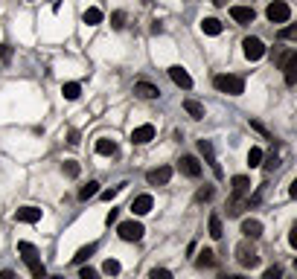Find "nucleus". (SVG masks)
I'll use <instances>...</instances> for the list:
<instances>
[{"mask_svg": "<svg viewBox=\"0 0 297 279\" xmlns=\"http://www.w3.org/2000/svg\"><path fill=\"white\" fill-rule=\"evenodd\" d=\"M18 253L24 256V262H27V268H29V273H32V279H47V268H44V262H41V256H38L35 244L18 242Z\"/></svg>", "mask_w": 297, "mask_h": 279, "instance_id": "1", "label": "nucleus"}, {"mask_svg": "<svg viewBox=\"0 0 297 279\" xmlns=\"http://www.w3.org/2000/svg\"><path fill=\"white\" fill-rule=\"evenodd\" d=\"M213 84H216V90H222L227 96H242L245 93V79L242 76H233V73H219V76H213Z\"/></svg>", "mask_w": 297, "mask_h": 279, "instance_id": "2", "label": "nucleus"}, {"mask_svg": "<svg viewBox=\"0 0 297 279\" xmlns=\"http://www.w3.org/2000/svg\"><path fill=\"white\" fill-rule=\"evenodd\" d=\"M265 18H268L271 24H288V20H291V6H288L286 0H274V3H268V9H265Z\"/></svg>", "mask_w": 297, "mask_h": 279, "instance_id": "3", "label": "nucleus"}, {"mask_svg": "<svg viewBox=\"0 0 297 279\" xmlns=\"http://www.w3.org/2000/svg\"><path fill=\"white\" fill-rule=\"evenodd\" d=\"M236 259H239L242 268H256L260 265V253H256V247L251 242H242V244H236Z\"/></svg>", "mask_w": 297, "mask_h": 279, "instance_id": "4", "label": "nucleus"}, {"mask_svg": "<svg viewBox=\"0 0 297 279\" xmlns=\"http://www.w3.org/2000/svg\"><path fill=\"white\" fill-rule=\"evenodd\" d=\"M117 233H120L123 242H140L143 233H146V227L140 224V221H123V224L117 227Z\"/></svg>", "mask_w": 297, "mask_h": 279, "instance_id": "5", "label": "nucleus"}, {"mask_svg": "<svg viewBox=\"0 0 297 279\" xmlns=\"http://www.w3.org/2000/svg\"><path fill=\"white\" fill-rule=\"evenodd\" d=\"M198 152H201L204 163H210V169H213V175H216V178H225V171H222V166H219L216 152H213V143H210V140H198Z\"/></svg>", "mask_w": 297, "mask_h": 279, "instance_id": "6", "label": "nucleus"}, {"mask_svg": "<svg viewBox=\"0 0 297 279\" xmlns=\"http://www.w3.org/2000/svg\"><path fill=\"white\" fill-rule=\"evenodd\" d=\"M242 53L248 61H260L262 55H265V44H262L260 38H245L242 41Z\"/></svg>", "mask_w": 297, "mask_h": 279, "instance_id": "7", "label": "nucleus"}, {"mask_svg": "<svg viewBox=\"0 0 297 279\" xmlns=\"http://www.w3.org/2000/svg\"><path fill=\"white\" fill-rule=\"evenodd\" d=\"M154 140V125L152 122H146V125H137L134 131H131V143L134 145H146Z\"/></svg>", "mask_w": 297, "mask_h": 279, "instance_id": "8", "label": "nucleus"}, {"mask_svg": "<svg viewBox=\"0 0 297 279\" xmlns=\"http://www.w3.org/2000/svg\"><path fill=\"white\" fill-rule=\"evenodd\" d=\"M41 216H44L41 207H21L18 212H15V221H21V224H35V221H41Z\"/></svg>", "mask_w": 297, "mask_h": 279, "instance_id": "9", "label": "nucleus"}, {"mask_svg": "<svg viewBox=\"0 0 297 279\" xmlns=\"http://www.w3.org/2000/svg\"><path fill=\"white\" fill-rule=\"evenodd\" d=\"M169 79L175 81L178 88H184V90L192 88V76H189V73L181 67V64H172V67H169Z\"/></svg>", "mask_w": 297, "mask_h": 279, "instance_id": "10", "label": "nucleus"}, {"mask_svg": "<svg viewBox=\"0 0 297 279\" xmlns=\"http://www.w3.org/2000/svg\"><path fill=\"white\" fill-rule=\"evenodd\" d=\"M149 180V186H163V183H169L172 180V166H161V169H152L146 175Z\"/></svg>", "mask_w": 297, "mask_h": 279, "instance_id": "11", "label": "nucleus"}, {"mask_svg": "<svg viewBox=\"0 0 297 279\" xmlns=\"http://www.w3.org/2000/svg\"><path fill=\"white\" fill-rule=\"evenodd\" d=\"M152 207H154V198H152V195H137V198L131 201V212H134V216H149V212H152Z\"/></svg>", "mask_w": 297, "mask_h": 279, "instance_id": "12", "label": "nucleus"}, {"mask_svg": "<svg viewBox=\"0 0 297 279\" xmlns=\"http://www.w3.org/2000/svg\"><path fill=\"white\" fill-rule=\"evenodd\" d=\"M230 18L236 20V24H253V18H256V12L251 9V6H230Z\"/></svg>", "mask_w": 297, "mask_h": 279, "instance_id": "13", "label": "nucleus"}, {"mask_svg": "<svg viewBox=\"0 0 297 279\" xmlns=\"http://www.w3.org/2000/svg\"><path fill=\"white\" fill-rule=\"evenodd\" d=\"M230 189H233V198H245L251 192V178H245V175L230 178Z\"/></svg>", "mask_w": 297, "mask_h": 279, "instance_id": "14", "label": "nucleus"}, {"mask_svg": "<svg viewBox=\"0 0 297 279\" xmlns=\"http://www.w3.org/2000/svg\"><path fill=\"white\" fill-rule=\"evenodd\" d=\"M134 93L140 99H157V96H161L157 84H152V81H134Z\"/></svg>", "mask_w": 297, "mask_h": 279, "instance_id": "15", "label": "nucleus"}, {"mask_svg": "<svg viewBox=\"0 0 297 279\" xmlns=\"http://www.w3.org/2000/svg\"><path fill=\"white\" fill-rule=\"evenodd\" d=\"M178 166H181V171H184L187 178H198V175H201V163H198L195 157H189V154H184V157H181Z\"/></svg>", "mask_w": 297, "mask_h": 279, "instance_id": "16", "label": "nucleus"}, {"mask_svg": "<svg viewBox=\"0 0 297 279\" xmlns=\"http://www.w3.org/2000/svg\"><path fill=\"white\" fill-rule=\"evenodd\" d=\"M242 233L248 235V239H260V235H262V221H256V218H245V221H242Z\"/></svg>", "mask_w": 297, "mask_h": 279, "instance_id": "17", "label": "nucleus"}, {"mask_svg": "<svg viewBox=\"0 0 297 279\" xmlns=\"http://www.w3.org/2000/svg\"><path fill=\"white\" fill-rule=\"evenodd\" d=\"M96 154H102V157L117 154V143H114V140H108V137H99V140H96Z\"/></svg>", "mask_w": 297, "mask_h": 279, "instance_id": "18", "label": "nucleus"}, {"mask_svg": "<svg viewBox=\"0 0 297 279\" xmlns=\"http://www.w3.org/2000/svg\"><path fill=\"white\" fill-rule=\"evenodd\" d=\"M207 227H210V235H213V239H222V235H225V227H222V216H219V212H210Z\"/></svg>", "mask_w": 297, "mask_h": 279, "instance_id": "19", "label": "nucleus"}, {"mask_svg": "<svg viewBox=\"0 0 297 279\" xmlns=\"http://www.w3.org/2000/svg\"><path fill=\"white\" fill-rule=\"evenodd\" d=\"M184 111H187L192 119H204V105L195 99H184Z\"/></svg>", "mask_w": 297, "mask_h": 279, "instance_id": "20", "label": "nucleus"}, {"mask_svg": "<svg viewBox=\"0 0 297 279\" xmlns=\"http://www.w3.org/2000/svg\"><path fill=\"white\" fill-rule=\"evenodd\" d=\"M93 253H96V244H93V242L85 244V247H79V253L73 256V265H85V262H88L90 256H93Z\"/></svg>", "mask_w": 297, "mask_h": 279, "instance_id": "21", "label": "nucleus"}, {"mask_svg": "<svg viewBox=\"0 0 297 279\" xmlns=\"http://www.w3.org/2000/svg\"><path fill=\"white\" fill-rule=\"evenodd\" d=\"M201 32H204V35H219V32H222V20L204 18V20H201Z\"/></svg>", "mask_w": 297, "mask_h": 279, "instance_id": "22", "label": "nucleus"}, {"mask_svg": "<svg viewBox=\"0 0 297 279\" xmlns=\"http://www.w3.org/2000/svg\"><path fill=\"white\" fill-rule=\"evenodd\" d=\"M195 265H198V268H213V265H216V253H213V250H207V247H204V250L198 253Z\"/></svg>", "mask_w": 297, "mask_h": 279, "instance_id": "23", "label": "nucleus"}, {"mask_svg": "<svg viewBox=\"0 0 297 279\" xmlns=\"http://www.w3.org/2000/svg\"><path fill=\"white\" fill-rule=\"evenodd\" d=\"M62 93H64V99H79V93H82V84L79 81H67V84H62Z\"/></svg>", "mask_w": 297, "mask_h": 279, "instance_id": "24", "label": "nucleus"}, {"mask_svg": "<svg viewBox=\"0 0 297 279\" xmlns=\"http://www.w3.org/2000/svg\"><path fill=\"white\" fill-rule=\"evenodd\" d=\"M99 195V183L96 180H90L88 186H82L79 189V201H90V198H96Z\"/></svg>", "mask_w": 297, "mask_h": 279, "instance_id": "25", "label": "nucleus"}, {"mask_svg": "<svg viewBox=\"0 0 297 279\" xmlns=\"http://www.w3.org/2000/svg\"><path fill=\"white\" fill-rule=\"evenodd\" d=\"M82 20H85L88 27H96V24H102V12H99L96 6H90V9L82 15Z\"/></svg>", "mask_w": 297, "mask_h": 279, "instance_id": "26", "label": "nucleus"}, {"mask_svg": "<svg viewBox=\"0 0 297 279\" xmlns=\"http://www.w3.org/2000/svg\"><path fill=\"white\" fill-rule=\"evenodd\" d=\"M102 270H105L108 276H117L120 270H123V265H120L117 259H105V265H102Z\"/></svg>", "mask_w": 297, "mask_h": 279, "instance_id": "27", "label": "nucleus"}, {"mask_svg": "<svg viewBox=\"0 0 297 279\" xmlns=\"http://www.w3.org/2000/svg\"><path fill=\"white\" fill-rule=\"evenodd\" d=\"M62 169H64V175H67V178H79V163H76V160H64V166H62Z\"/></svg>", "mask_w": 297, "mask_h": 279, "instance_id": "28", "label": "nucleus"}, {"mask_svg": "<svg viewBox=\"0 0 297 279\" xmlns=\"http://www.w3.org/2000/svg\"><path fill=\"white\" fill-rule=\"evenodd\" d=\"M260 163H262V148H251V152H248V166L256 169Z\"/></svg>", "mask_w": 297, "mask_h": 279, "instance_id": "29", "label": "nucleus"}, {"mask_svg": "<svg viewBox=\"0 0 297 279\" xmlns=\"http://www.w3.org/2000/svg\"><path fill=\"white\" fill-rule=\"evenodd\" d=\"M213 195H216V189H213V186H207V183H204V186H201V189L195 192V201H210V198H213Z\"/></svg>", "mask_w": 297, "mask_h": 279, "instance_id": "30", "label": "nucleus"}, {"mask_svg": "<svg viewBox=\"0 0 297 279\" xmlns=\"http://www.w3.org/2000/svg\"><path fill=\"white\" fill-rule=\"evenodd\" d=\"M111 27H114V29H123V27H126V12H123V9L111 15Z\"/></svg>", "mask_w": 297, "mask_h": 279, "instance_id": "31", "label": "nucleus"}, {"mask_svg": "<svg viewBox=\"0 0 297 279\" xmlns=\"http://www.w3.org/2000/svg\"><path fill=\"white\" fill-rule=\"evenodd\" d=\"M123 186H126V183H120V186H111V189H105V192H99V195H102V198L105 201H114L120 195V192H123Z\"/></svg>", "mask_w": 297, "mask_h": 279, "instance_id": "32", "label": "nucleus"}, {"mask_svg": "<svg viewBox=\"0 0 297 279\" xmlns=\"http://www.w3.org/2000/svg\"><path fill=\"white\" fill-rule=\"evenodd\" d=\"M149 279H172V273L166 268H152L149 270Z\"/></svg>", "mask_w": 297, "mask_h": 279, "instance_id": "33", "label": "nucleus"}, {"mask_svg": "<svg viewBox=\"0 0 297 279\" xmlns=\"http://www.w3.org/2000/svg\"><path fill=\"white\" fill-rule=\"evenodd\" d=\"M262 279H283V268L280 265H274V268H268L265 273H262Z\"/></svg>", "mask_w": 297, "mask_h": 279, "instance_id": "34", "label": "nucleus"}, {"mask_svg": "<svg viewBox=\"0 0 297 279\" xmlns=\"http://www.w3.org/2000/svg\"><path fill=\"white\" fill-rule=\"evenodd\" d=\"M251 128H253V131H260V134H262V137H265V140H271V134H268V128L262 125L260 119H251Z\"/></svg>", "mask_w": 297, "mask_h": 279, "instance_id": "35", "label": "nucleus"}, {"mask_svg": "<svg viewBox=\"0 0 297 279\" xmlns=\"http://www.w3.org/2000/svg\"><path fill=\"white\" fill-rule=\"evenodd\" d=\"M294 35H297V27H286V29H280V38H283V41H291Z\"/></svg>", "mask_w": 297, "mask_h": 279, "instance_id": "36", "label": "nucleus"}, {"mask_svg": "<svg viewBox=\"0 0 297 279\" xmlns=\"http://www.w3.org/2000/svg\"><path fill=\"white\" fill-rule=\"evenodd\" d=\"M79 279H99V273L93 268H82L79 270Z\"/></svg>", "mask_w": 297, "mask_h": 279, "instance_id": "37", "label": "nucleus"}, {"mask_svg": "<svg viewBox=\"0 0 297 279\" xmlns=\"http://www.w3.org/2000/svg\"><path fill=\"white\" fill-rule=\"evenodd\" d=\"M117 218H120V209H108V216H105V224H117Z\"/></svg>", "mask_w": 297, "mask_h": 279, "instance_id": "38", "label": "nucleus"}, {"mask_svg": "<svg viewBox=\"0 0 297 279\" xmlns=\"http://www.w3.org/2000/svg\"><path fill=\"white\" fill-rule=\"evenodd\" d=\"M260 166H265V171H274V169L280 166V160H277V157H268V160H265V163H260Z\"/></svg>", "mask_w": 297, "mask_h": 279, "instance_id": "39", "label": "nucleus"}, {"mask_svg": "<svg viewBox=\"0 0 297 279\" xmlns=\"http://www.w3.org/2000/svg\"><path fill=\"white\" fill-rule=\"evenodd\" d=\"M0 58H3V61H12V47L9 44L0 47Z\"/></svg>", "mask_w": 297, "mask_h": 279, "instance_id": "40", "label": "nucleus"}, {"mask_svg": "<svg viewBox=\"0 0 297 279\" xmlns=\"http://www.w3.org/2000/svg\"><path fill=\"white\" fill-rule=\"evenodd\" d=\"M288 244H291V247H297V224L291 227V233H288Z\"/></svg>", "mask_w": 297, "mask_h": 279, "instance_id": "41", "label": "nucleus"}, {"mask_svg": "<svg viewBox=\"0 0 297 279\" xmlns=\"http://www.w3.org/2000/svg\"><path fill=\"white\" fill-rule=\"evenodd\" d=\"M67 137H70V140H67V143H70V145H76V143H79V131H70V134H67Z\"/></svg>", "mask_w": 297, "mask_h": 279, "instance_id": "42", "label": "nucleus"}, {"mask_svg": "<svg viewBox=\"0 0 297 279\" xmlns=\"http://www.w3.org/2000/svg\"><path fill=\"white\" fill-rule=\"evenodd\" d=\"M0 279H15V273L12 270H0Z\"/></svg>", "mask_w": 297, "mask_h": 279, "instance_id": "43", "label": "nucleus"}, {"mask_svg": "<svg viewBox=\"0 0 297 279\" xmlns=\"http://www.w3.org/2000/svg\"><path fill=\"white\" fill-rule=\"evenodd\" d=\"M210 3H213V6H225L227 0H210Z\"/></svg>", "mask_w": 297, "mask_h": 279, "instance_id": "44", "label": "nucleus"}, {"mask_svg": "<svg viewBox=\"0 0 297 279\" xmlns=\"http://www.w3.org/2000/svg\"><path fill=\"white\" fill-rule=\"evenodd\" d=\"M222 279H245V276H227V273H225V276H222Z\"/></svg>", "mask_w": 297, "mask_h": 279, "instance_id": "45", "label": "nucleus"}, {"mask_svg": "<svg viewBox=\"0 0 297 279\" xmlns=\"http://www.w3.org/2000/svg\"><path fill=\"white\" fill-rule=\"evenodd\" d=\"M47 279H64V276H47Z\"/></svg>", "mask_w": 297, "mask_h": 279, "instance_id": "46", "label": "nucleus"}]
</instances>
